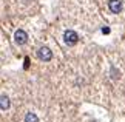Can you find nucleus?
<instances>
[{"mask_svg": "<svg viewBox=\"0 0 125 122\" xmlns=\"http://www.w3.org/2000/svg\"><path fill=\"white\" fill-rule=\"evenodd\" d=\"M37 56H39V59L43 60V62H50L52 59V53L48 46H40L39 51H37Z\"/></svg>", "mask_w": 125, "mask_h": 122, "instance_id": "obj_1", "label": "nucleus"}, {"mask_svg": "<svg viewBox=\"0 0 125 122\" xmlns=\"http://www.w3.org/2000/svg\"><path fill=\"white\" fill-rule=\"evenodd\" d=\"M14 39H16V43L23 45V43H26V40H28V34L23 30H17L16 34H14Z\"/></svg>", "mask_w": 125, "mask_h": 122, "instance_id": "obj_3", "label": "nucleus"}, {"mask_svg": "<svg viewBox=\"0 0 125 122\" xmlns=\"http://www.w3.org/2000/svg\"><path fill=\"white\" fill-rule=\"evenodd\" d=\"M25 122H39V118L34 113H26L25 116Z\"/></svg>", "mask_w": 125, "mask_h": 122, "instance_id": "obj_6", "label": "nucleus"}, {"mask_svg": "<svg viewBox=\"0 0 125 122\" xmlns=\"http://www.w3.org/2000/svg\"><path fill=\"white\" fill-rule=\"evenodd\" d=\"M108 8H110L111 12L117 14V12H121V9H122V2H121V0H110V2H108Z\"/></svg>", "mask_w": 125, "mask_h": 122, "instance_id": "obj_4", "label": "nucleus"}, {"mask_svg": "<svg viewBox=\"0 0 125 122\" xmlns=\"http://www.w3.org/2000/svg\"><path fill=\"white\" fill-rule=\"evenodd\" d=\"M0 100H2V110H8V107H9V99H8V96L6 94H2V97H0Z\"/></svg>", "mask_w": 125, "mask_h": 122, "instance_id": "obj_5", "label": "nucleus"}, {"mask_svg": "<svg viewBox=\"0 0 125 122\" xmlns=\"http://www.w3.org/2000/svg\"><path fill=\"white\" fill-rule=\"evenodd\" d=\"M63 39H65V43H66V45H76V43H77V40H79V36H77L74 31L68 30V31H65Z\"/></svg>", "mask_w": 125, "mask_h": 122, "instance_id": "obj_2", "label": "nucleus"}]
</instances>
